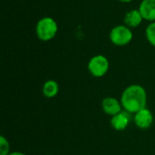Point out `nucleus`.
I'll return each mask as SVG.
<instances>
[{"instance_id":"nucleus-1","label":"nucleus","mask_w":155,"mask_h":155,"mask_svg":"<svg viewBox=\"0 0 155 155\" xmlns=\"http://www.w3.org/2000/svg\"><path fill=\"white\" fill-rule=\"evenodd\" d=\"M121 104L124 110L129 114H136L146 108L147 94L145 89L139 84L129 85L122 94Z\"/></svg>"},{"instance_id":"nucleus-2","label":"nucleus","mask_w":155,"mask_h":155,"mask_svg":"<svg viewBox=\"0 0 155 155\" xmlns=\"http://www.w3.org/2000/svg\"><path fill=\"white\" fill-rule=\"evenodd\" d=\"M57 23L52 17L45 16L41 18L35 26V33L37 37L44 42L52 40L57 34Z\"/></svg>"},{"instance_id":"nucleus-3","label":"nucleus","mask_w":155,"mask_h":155,"mask_svg":"<svg viewBox=\"0 0 155 155\" xmlns=\"http://www.w3.org/2000/svg\"><path fill=\"white\" fill-rule=\"evenodd\" d=\"M133 32L131 28L125 25H119L114 26L111 32L109 38L111 42L117 46H124L131 43L133 40Z\"/></svg>"},{"instance_id":"nucleus-4","label":"nucleus","mask_w":155,"mask_h":155,"mask_svg":"<svg viewBox=\"0 0 155 155\" xmlns=\"http://www.w3.org/2000/svg\"><path fill=\"white\" fill-rule=\"evenodd\" d=\"M109 61L108 59L102 54H97L93 56L88 62V70L89 73L94 77H103L106 74L109 70Z\"/></svg>"},{"instance_id":"nucleus-5","label":"nucleus","mask_w":155,"mask_h":155,"mask_svg":"<svg viewBox=\"0 0 155 155\" xmlns=\"http://www.w3.org/2000/svg\"><path fill=\"white\" fill-rule=\"evenodd\" d=\"M135 125L140 128V129H147L149 128L153 122V116L152 112L147 109H142L141 111L137 112L134 114V118Z\"/></svg>"},{"instance_id":"nucleus-6","label":"nucleus","mask_w":155,"mask_h":155,"mask_svg":"<svg viewBox=\"0 0 155 155\" xmlns=\"http://www.w3.org/2000/svg\"><path fill=\"white\" fill-rule=\"evenodd\" d=\"M102 108L104 112L111 116H114L122 112L123 106L121 101H118L114 97H105L102 101Z\"/></svg>"},{"instance_id":"nucleus-7","label":"nucleus","mask_w":155,"mask_h":155,"mask_svg":"<svg viewBox=\"0 0 155 155\" xmlns=\"http://www.w3.org/2000/svg\"><path fill=\"white\" fill-rule=\"evenodd\" d=\"M130 114L126 111H122L118 114L112 116L111 125L116 131H124L127 128L130 123Z\"/></svg>"},{"instance_id":"nucleus-8","label":"nucleus","mask_w":155,"mask_h":155,"mask_svg":"<svg viewBox=\"0 0 155 155\" xmlns=\"http://www.w3.org/2000/svg\"><path fill=\"white\" fill-rule=\"evenodd\" d=\"M139 10L143 19L155 22V0H143L140 4Z\"/></svg>"},{"instance_id":"nucleus-9","label":"nucleus","mask_w":155,"mask_h":155,"mask_svg":"<svg viewBox=\"0 0 155 155\" xmlns=\"http://www.w3.org/2000/svg\"><path fill=\"white\" fill-rule=\"evenodd\" d=\"M143 20V17L139 9H132L128 11L124 17V24L129 28H135L139 26L142 24Z\"/></svg>"},{"instance_id":"nucleus-10","label":"nucleus","mask_w":155,"mask_h":155,"mask_svg":"<svg viewBox=\"0 0 155 155\" xmlns=\"http://www.w3.org/2000/svg\"><path fill=\"white\" fill-rule=\"evenodd\" d=\"M42 91H43V94L46 98H53L59 92L58 83L54 80H48L44 84Z\"/></svg>"},{"instance_id":"nucleus-11","label":"nucleus","mask_w":155,"mask_h":155,"mask_svg":"<svg viewBox=\"0 0 155 155\" xmlns=\"http://www.w3.org/2000/svg\"><path fill=\"white\" fill-rule=\"evenodd\" d=\"M145 35L150 45L155 47V22L150 23V25L147 26L145 30Z\"/></svg>"},{"instance_id":"nucleus-12","label":"nucleus","mask_w":155,"mask_h":155,"mask_svg":"<svg viewBox=\"0 0 155 155\" xmlns=\"http://www.w3.org/2000/svg\"><path fill=\"white\" fill-rule=\"evenodd\" d=\"M10 153V145L6 138L0 137V155H8Z\"/></svg>"},{"instance_id":"nucleus-13","label":"nucleus","mask_w":155,"mask_h":155,"mask_svg":"<svg viewBox=\"0 0 155 155\" xmlns=\"http://www.w3.org/2000/svg\"><path fill=\"white\" fill-rule=\"evenodd\" d=\"M8 155H25L23 153H20V152H14V153H10Z\"/></svg>"},{"instance_id":"nucleus-14","label":"nucleus","mask_w":155,"mask_h":155,"mask_svg":"<svg viewBox=\"0 0 155 155\" xmlns=\"http://www.w3.org/2000/svg\"><path fill=\"white\" fill-rule=\"evenodd\" d=\"M120 2H123V3H129V2H131V1H133V0H119Z\"/></svg>"}]
</instances>
